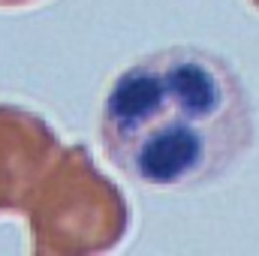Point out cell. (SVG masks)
I'll return each instance as SVG.
<instances>
[{
  "instance_id": "1",
  "label": "cell",
  "mask_w": 259,
  "mask_h": 256,
  "mask_svg": "<svg viewBox=\"0 0 259 256\" xmlns=\"http://www.w3.org/2000/svg\"><path fill=\"white\" fill-rule=\"evenodd\" d=\"M100 136L112 166L136 187L187 193L220 181L253 142L238 72L196 46L148 52L112 81Z\"/></svg>"
}]
</instances>
